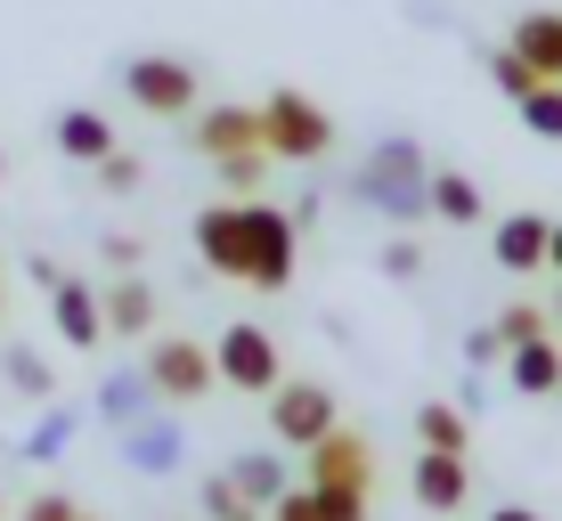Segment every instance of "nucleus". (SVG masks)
<instances>
[{
    "instance_id": "1",
    "label": "nucleus",
    "mask_w": 562,
    "mask_h": 521,
    "mask_svg": "<svg viewBox=\"0 0 562 521\" xmlns=\"http://www.w3.org/2000/svg\"><path fill=\"white\" fill-rule=\"evenodd\" d=\"M196 261L228 285H254V294H285L294 285V261H302V220L278 212L269 196L254 204H204L196 212Z\"/></svg>"
},
{
    "instance_id": "2",
    "label": "nucleus",
    "mask_w": 562,
    "mask_h": 521,
    "mask_svg": "<svg viewBox=\"0 0 562 521\" xmlns=\"http://www.w3.org/2000/svg\"><path fill=\"white\" fill-rule=\"evenodd\" d=\"M351 196L359 204H375L383 220H424L432 212V163H424V147L416 139H375L367 147V163L351 171Z\"/></svg>"
},
{
    "instance_id": "3",
    "label": "nucleus",
    "mask_w": 562,
    "mask_h": 521,
    "mask_svg": "<svg viewBox=\"0 0 562 521\" xmlns=\"http://www.w3.org/2000/svg\"><path fill=\"white\" fill-rule=\"evenodd\" d=\"M261 147L278 163H318L335 147V114L318 99H302V90H269L261 99Z\"/></svg>"
},
{
    "instance_id": "4",
    "label": "nucleus",
    "mask_w": 562,
    "mask_h": 521,
    "mask_svg": "<svg viewBox=\"0 0 562 521\" xmlns=\"http://www.w3.org/2000/svg\"><path fill=\"white\" fill-rule=\"evenodd\" d=\"M212 366H221V383L228 392H245V399H269L285 383V351H278V335L254 318H237V326H221L212 335Z\"/></svg>"
},
{
    "instance_id": "5",
    "label": "nucleus",
    "mask_w": 562,
    "mask_h": 521,
    "mask_svg": "<svg viewBox=\"0 0 562 521\" xmlns=\"http://www.w3.org/2000/svg\"><path fill=\"white\" fill-rule=\"evenodd\" d=\"M123 99L139 106V114H155V123H180V114L204 106V82H196V66H188V57L147 49V57H131V66H123Z\"/></svg>"
},
{
    "instance_id": "6",
    "label": "nucleus",
    "mask_w": 562,
    "mask_h": 521,
    "mask_svg": "<svg viewBox=\"0 0 562 521\" xmlns=\"http://www.w3.org/2000/svg\"><path fill=\"white\" fill-rule=\"evenodd\" d=\"M335 423H342V399L326 392L318 375H285L278 392H269V432H278V449H318Z\"/></svg>"
},
{
    "instance_id": "7",
    "label": "nucleus",
    "mask_w": 562,
    "mask_h": 521,
    "mask_svg": "<svg viewBox=\"0 0 562 521\" xmlns=\"http://www.w3.org/2000/svg\"><path fill=\"white\" fill-rule=\"evenodd\" d=\"M147 383L164 392V408H196L212 383H221L212 342H196V335H155L147 342Z\"/></svg>"
},
{
    "instance_id": "8",
    "label": "nucleus",
    "mask_w": 562,
    "mask_h": 521,
    "mask_svg": "<svg viewBox=\"0 0 562 521\" xmlns=\"http://www.w3.org/2000/svg\"><path fill=\"white\" fill-rule=\"evenodd\" d=\"M42 294H49V318H57V342H66V351H99L106 342V294L90 278L57 269V285H42Z\"/></svg>"
},
{
    "instance_id": "9",
    "label": "nucleus",
    "mask_w": 562,
    "mask_h": 521,
    "mask_svg": "<svg viewBox=\"0 0 562 521\" xmlns=\"http://www.w3.org/2000/svg\"><path fill=\"white\" fill-rule=\"evenodd\" d=\"M188 147H196L204 163L254 156V147H261V106H196V114H188Z\"/></svg>"
},
{
    "instance_id": "10",
    "label": "nucleus",
    "mask_w": 562,
    "mask_h": 521,
    "mask_svg": "<svg viewBox=\"0 0 562 521\" xmlns=\"http://www.w3.org/2000/svg\"><path fill=\"white\" fill-rule=\"evenodd\" d=\"M302 480H326V489H375V449L335 423L318 449H302Z\"/></svg>"
},
{
    "instance_id": "11",
    "label": "nucleus",
    "mask_w": 562,
    "mask_h": 521,
    "mask_svg": "<svg viewBox=\"0 0 562 521\" xmlns=\"http://www.w3.org/2000/svg\"><path fill=\"white\" fill-rule=\"evenodd\" d=\"M408 489H416L424 513H457L464 497H473V473H464V456H449V449H416Z\"/></svg>"
},
{
    "instance_id": "12",
    "label": "nucleus",
    "mask_w": 562,
    "mask_h": 521,
    "mask_svg": "<svg viewBox=\"0 0 562 521\" xmlns=\"http://www.w3.org/2000/svg\"><path fill=\"white\" fill-rule=\"evenodd\" d=\"M547 237H554L547 212H506V220H497V237H490V253H497L506 278H538V269H547Z\"/></svg>"
},
{
    "instance_id": "13",
    "label": "nucleus",
    "mask_w": 562,
    "mask_h": 521,
    "mask_svg": "<svg viewBox=\"0 0 562 521\" xmlns=\"http://www.w3.org/2000/svg\"><path fill=\"white\" fill-rule=\"evenodd\" d=\"M506 49L538 73V82H562V9H530V16H514Z\"/></svg>"
},
{
    "instance_id": "14",
    "label": "nucleus",
    "mask_w": 562,
    "mask_h": 521,
    "mask_svg": "<svg viewBox=\"0 0 562 521\" xmlns=\"http://www.w3.org/2000/svg\"><path fill=\"white\" fill-rule=\"evenodd\" d=\"M155 318H164V302H155V285L147 278H114L106 285V335H123V342H155Z\"/></svg>"
},
{
    "instance_id": "15",
    "label": "nucleus",
    "mask_w": 562,
    "mask_h": 521,
    "mask_svg": "<svg viewBox=\"0 0 562 521\" xmlns=\"http://www.w3.org/2000/svg\"><path fill=\"white\" fill-rule=\"evenodd\" d=\"M99 416L114 423V432H131V423L164 416V392L147 383V366H123V375H106V383H99Z\"/></svg>"
},
{
    "instance_id": "16",
    "label": "nucleus",
    "mask_w": 562,
    "mask_h": 521,
    "mask_svg": "<svg viewBox=\"0 0 562 521\" xmlns=\"http://www.w3.org/2000/svg\"><path fill=\"white\" fill-rule=\"evenodd\" d=\"M49 139H57V156H66V163H106L114 156V123H106L99 106H66Z\"/></svg>"
},
{
    "instance_id": "17",
    "label": "nucleus",
    "mask_w": 562,
    "mask_h": 521,
    "mask_svg": "<svg viewBox=\"0 0 562 521\" xmlns=\"http://www.w3.org/2000/svg\"><path fill=\"white\" fill-rule=\"evenodd\" d=\"M506 375H514L521 399H554V383H562V335L514 342V351H506Z\"/></svg>"
},
{
    "instance_id": "18",
    "label": "nucleus",
    "mask_w": 562,
    "mask_h": 521,
    "mask_svg": "<svg viewBox=\"0 0 562 521\" xmlns=\"http://www.w3.org/2000/svg\"><path fill=\"white\" fill-rule=\"evenodd\" d=\"M180 449H188V440L171 432V416H147V423H131V432H123V465L131 473H155V480L180 473Z\"/></svg>"
},
{
    "instance_id": "19",
    "label": "nucleus",
    "mask_w": 562,
    "mask_h": 521,
    "mask_svg": "<svg viewBox=\"0 0 562 521\" xmlns=\"http://www.w3.org/2000/svg\"><path fill=\"white\" fill-rule=\"evenodd\" d=\"M228 480H237V489L245 497H254V506L269 513V506H278V497L285 489H294V473H285V449H245V456H228V465H221Z\"/></svg>"
},
{
    "instance_id": "20",
    "label": "nucleus",
    "mask_w": 562,
    "mask_h": 521,
    "mask_svg": "<svg viewBox=\"0 0 562 521\" xmlns=\"http://www.w3.org/2000/svg\"><path fill=\"white\" fill-rule=\"evenodd\" d=\"M416 449L464 456V449H473V423H464V408H449V399H424V408H416Z\"/></svg>"
},
{
    "instance_id": "21",
    "label": "nucleus",
    "mask_w": 562,
    "mask_h": 521,
    "mask_svg": "<svg viewBox=\"0 0 562 521\" xmlns=\"http://www.w3.org/2000/svg\"><path fill=\"white\" fill-rule=\"evenodd\" d=\"M432 220H449V228L481 220V188L464 180V171H432Z\"/></svg>"
},
{
    "instance_id": "22",
    "label": "nucleus",
    "mask_w": 562,
    "mask_h": 521,
    "mask_svg": "<svg viewBox=\"0 0 562 521\" xmlns=\"http://www.w3.org/2000/svg\"><path fill=\"white\" fill-rule=\"evenodd\" d=\"M269 163H278L269 147H254V156H228V163H212V171H221V196H228V204H254L261 188H269Z\"/></svg>"
},
{
    "instance_id": "23",
    "label": "nucleus",
    "mask_w": 562,
    "mask_h": 521,
    "mask_svg": "<svg viewBox=\"0 0 562 521\" xmlns=\"http://www.w3.org/2000/svg\"><path fill=\"white\" fill-rule=\"evenodd\" d=\"M514 114H521V131H530V139L562 147V82H538V90H530V99H521Z\"/></svg>"
},
{
    "instance_id": "24",
    "label": "nucleus",
    "mask_w": 562,
    "mask_h": 521,
    "mask_svg": "<svg viewBox=\"0 0 562 521\" xmlns=\"http://www.w3.org/2000/svg\"><path fill=\"white\" fill-rule=\"evenodd\" d=\"M196 506H204V521H261V506H254V497H245L228 473H212V480H204Z\"/></svg>"
},
{
    "instance_id": "25",
    "label": "nucleus",
    "mask_w": 562,
    "mask_h": 521,
    "mask_svg": "<svg viewBox=\"0 0 562 521\" xmlns=\"http://www.w3.org/2000/svg\"><path fill=\"white\" fill-rule=\"evenodd\" d=\"M538 335H554V318H547V302H506V310H497V342H538Z\"/></svg>"
},
{
    "instance_id": "26",
    "label": "nucleus",
    "mask_w": 562,
    "mask_h": 521,
    "mask_svg": "<svg viewBox=\"0 0 562 521\" xmlns=\"http://www.w3.org/2000/svg\"><path fill=\"white\" fill-rule=\"evenodd\" d=\"M74 408H49L42 423H33V440H25V465H49V456H66V440H74Z\"/></svg>"
},
{
    "instance_id": "27",
    "label": "nucleus",
    "mask_w": 562,
    "mask_h": 521,
    "mask_svg": "<svg viewBox=\"0 0 562 521\" xmlns=\"http://www.w3.org/2000/svg\"><path fill=\"white\" fill-rule=\"evenodd\" d=\"M0 366H9V383H16L25 399H49V392H57V375H49V359H42V351H9Z\"/></svg>"
},
{
    "instance_id": "28",
    "label": "nucleus",
    "mask_w": 562,
    "mask_h": 521,
    "mask_svg": "<svg viewBox=\"0 0 562 521\" xmlns=\"http://www.w3.org/2000/svg\"><path fill=\"white\" fill-rule=\"evenodd\" d=\"M490 82H497V90H506V99L521 106V99H530V90H538V73H530V66H521V57H514V49H490Z\"/></svg>"
},
{
    "instance_id": "29",
    "label": "nucleus",
    "mask_w": 562,
    "mask_h": 521,
    "mask_svg": "<svg viewBox=\"0 0 562 521\" xmlns=\"http://www.w3.org/2000/svg\"><path fill=\"white\" fill-rule=\"evenodd\" d=\"M90 171H99V188H106V196H131V188H139V156H123V147H114L106 163H90Z\"/></svg>"
},
{
    "instance_id": "30",
    "label": "nucleus",
    "mask_w": 562,
    "mask_h": 521,
    "mask_svg": "<svg viewBox=\"0 0 562 521\" xmlns=\"http://www.w3.org/2000/svg\"><path fill=\"white\" fill-rule=\"evenodd\" d=\"M16 521H82V506H74L66 489H42V497H25V513Z\"/></svg>"
},
{
    "instance_id": "31",
    "label": "nucleus",
    "mask_w": 562,
    "mask_h": 521,
    "mask_svg": "<svg viewBox=\"0 0 562 521\" xmlns=\"http://www.w3.org/2000/svg\"><path fill=\"white\" fill-rule=\"evenodd\" d=\"M464 359H473V366H497V359H506V342H497V326H473V335H464Z\"/></svg>"
},
{
    "instance_id": "32",
    "label": "nucleus",
    "mask_w": 562,
    "mask_h": 521,
    "mask_svg": "<svg viewBox=\"0 0 562 521\" xmlns=\"http://www.w3.org/2000/svg\"><path fill=\"white\" fill-rule=\"evenodd\" d=\"M416 269H424V253H416L408 237H400V245H383V278H416Z\"/></svg>"
},
{
    "instance_id": "33",
    "label": "nucleus",
    "mask_w": 562,
    "mask_h": 521,
    "mask_svg": "<svg viewBox=\"0 0 562 521\" xmlns=\"http://www.w3.org/2000/svg\"><path fill=\"white\" fill-rule=\"evenodd\" d=\"M106 261L114 269H139V237H106Z\"/></svg>"
},
{
    "instance_id": "34",
    "label": "nucleus",
    "mask_w": 562,
    "mask_h": 521,
    "mask_svg": "<svg viewBox=\"0 0 562 521\" xmlns=\"http://www.w3.org/2000/svg\"><path fill=\"white\" fill-rule=\"evenodd\" d=\"M547 278H562V220H554V237H547Z\"/></svg>"
},
{
    "instance_id": "35",
    "label": "nucleus",
    "mask_w": 562,
    "mask_h": 521,
    "mask_svg": "<svg viewBox=\"0 0 562 521\" xmlns=\"http://www.w3.org/2000/svg\"><path fill=\"white\" fill-rule=\"evenodd\" d=\"M490 521H547V513H530V506H497Z\"/></svg>"
},
{
    "instance_id": "36",
    "label": "nucleus",
    "mask_w": 562,
    "mask_h": 521,
    "mask_svg": "<svg viewBox=\"0 0 562 521\" xmlns=\"http://www.w3.org/2000/svg\"><path fill=\"white\" fill-rule=\"evenodd\" d=\"M547 318H554V335H562V278H554V294H547Z\"/></svg>"
},
{
    "instance_id": "37",
    "label": "nucleus",
    "mask_w": 562,
    "mask_h": 521,
    "mask_svg": "<svg viewBox=\"0 0 562 521\" xmlns=\"http://www.w3.org/2000/svg\"><path fill=\"white\" fill-rule=\"evenodd\" d=\"M0 310H9V269H0Z\"/></svg>"
},
{
    "instance_id": "38",
    "label": "nucleus",
    "mask_w": 562,
    "mask_h": 521,
    "mask_svg": "<svg viewBox=\"0 0 562 521\" xmlns=\"http://www.w3.org/2000/svg\"><path fill=\"white\" fill-rule=\"evenodd\" d=\"M0 180H9V156H0Z\"/></svg>"
},
{
    "instance_id": "39",
    "label": "nucleus",
    "mask_w": 562,
    "mask_h": 521,
    "mask_svg": "<svg viewBox=\"0 0 562 521\" xmlns=\"http://www.w3.org/2000/svg\"><path fill=\"white\" fill-rule=\"evenodd\" d=\"M82 521H99V513H82Z\"/></svg>"
},
{
    "instance_id": "40",
    "label": "nucleus",
    "mask_w": 562,
    "mask_h": 521,
    "mask_svg": "<svg viewBox=\"0 0 562 521\" xmlns=\"http://www.w3.org/2000/svg\"><path fill=\"white\" fill-rule=\"evenodd\" d=\"M554 399H562V383H554Z\"/></svg>"
}]
</instances>
